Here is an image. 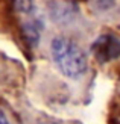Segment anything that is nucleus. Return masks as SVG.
<instances>
[{
  "label": "nucleus",
  "instance_id": "obj_4",
  "mask_svg": "<svg viewBox=\"0 0 120 124\" xmlns=\"http://www.w3.org/2000/svg\"><path fill=\"white\" fill-rule=\"evenodd\" d=\"M93 3L99 9H110L112 6V3H114V0H93Z\"/></svg>",
  "mask_w": 120,
  "mask_h": 124
},
{
  "label": "nucleus",
  "instance_id": "obj_5",
  "mask_svg": "<svg viewBox=\"0 0 120 124\" xmlns=\"http://www.w3.org/2000/svg\"><path fill=\"white\" fill-rule=\"evenodd\" d=\"M0 124H11L9 118L6 116V114L3 112V109H0Z\"/></svg>",
  "mask_w": 120,
  "mask_h": 124
},
{
  "label": "nucleus",
  "instance_id": "obj_1",
  "mask_svg": "<svg viewBox=\"0 0 120 124\" xmlns=\"http://www.w3.org/2000/svg\"><path fill=\"white\" fill-rule=\"evenodd\" d=\"M50 53L56 67L64 76L70 79H79L84 76L88 61L84 50L67 36H55L50 44Z\"/></svg>",
  "mask_w": 120,
  "mask_h": 124
},
{
  "label": "nucleus",
  "instance_id": "obj_2",
  "mask_svg": "<svg viewBox=\"0 0 120 124\" xmlns=\"http://www.w3.org/2000/svg\"><path fill=\"white\" fill-rule=\"evenodd\" d=\"M93 53L100 62L112 61L120 56V41L112 35H102L93 44Z\"/></svg>",
  "mask_w": 120,
  "mask_h": 124
},
{
  "label": "nucleus",
  "instance_id": "obj_3",
  "mask_svg": "<svg viewBox=\"0 0 120 124\" xmlns=\"http://www.w3.org/2000/svg\"><path fill=\"white\" fill-rule=\"evenodd\" d=\"M17 11H20L24 15H32L35 11V3L34 0H15Z\"/></svg>",
  "mask_w": 120,
  "mask_h": 124
},
{
  "label": "nucleus",
  "instance_id": "obj_6",
  "mask_svg": "<svg viewBox=\"0 0 120 124\" xmlns=\"http://www.w3.org/2000/svg\"><path fill=\"white\" fill-rule=\"evenodd\" d=\"M38 124H59V123H53V121H43V123H38Z\"/></svg>",
  "mask_w": 120,
  "mask_h": 124
}]
</instances>
